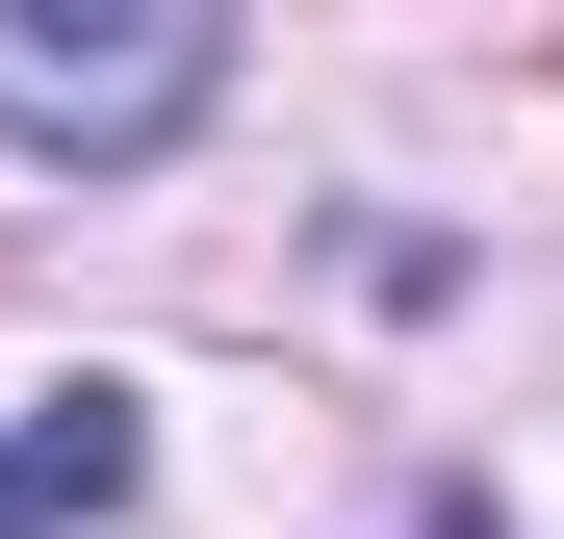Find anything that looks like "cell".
Returning a JSON list of instances; mask_svg holds the SVG:
<instances>
[{
	"mask_svg": "<svg viewBox=\"0 0 564 539\" xmlns=\"http://www.w3.org/2000/svg\"><path fill=\"white\" fill-rule=\"evenodd\" d=\"M206 77H231V26H52V0H0V129L26 154H180L206 129Z\"/></svg>",
	"mask_w": 564,
	"mask_h": 539,
	"instance_id": "obj_1",
	"label": "cell"
},
{
	"mask_svg": "<svg viewBox=\"0 0 564 539\" xmlns=\"http://www.w3.org/2000/svg\"><path fill=\"white\" fill-rule=\"evenodd\" d=\"M436 539H462V514H436Z\"/></svg>",
	"mask_w": 564,
	"mask_h": 539,
	"instance_id": "obj_3",
	"label": "cell"
},
{
	"mask_svg": "<svg viewBox=\"0 0 564 539\" xmlns=\"http://www.w3.org/2000/svg\"><path fill=\"white\" fill-rule=\"evenodd\" d=\"M129 488H154V411L129 386H26V411H0V539H77Z\"/></svg>",
	"mask_w": 564,
	"mask_h": 539,
	"instance_id": "obj_2",
	"label": "cell"
}]
</instances>
